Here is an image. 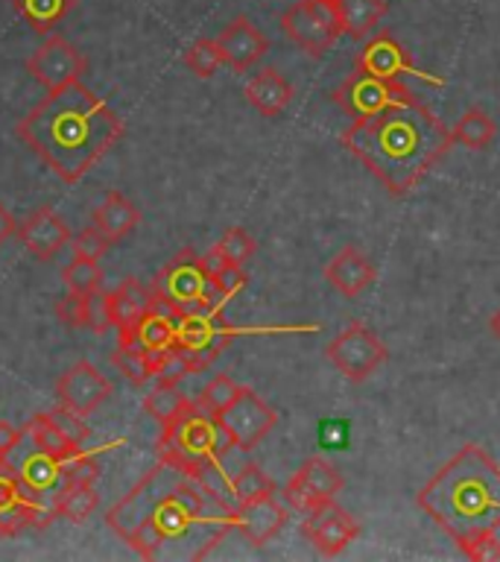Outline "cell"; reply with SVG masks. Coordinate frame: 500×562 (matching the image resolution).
<instances>
[{
  "label": "cell",
  "mask_w": 500,
  "mask_h": 562,
  "mask_svg": "<svg viewBox=\"0 0 500 562\" xmlns=\"http://www.w3.org/2000/svg\"><path fill=\"white\" fill-rule=\"evenodd\" d=\"M240 390H243V386L237 384L235 378H228V375L211 378L208 384H205V390L200 393V398H196V407L205 413H211V416L217 419L219 413L226 411L228 404L235 402Z\"/></svg>",
  "instance_id": "cell-37"
},
{
  "label": "cell",
  "mask_w": 500,
  "mask_h": 562,
  "mask_svg": "<svg viewBox=\"0 0 500 562\" xmlns=\"http://www.w3.org/2000/svg\"><path fill=\"white\" fill-rule=\"evenodd\" d=\"M61 279H65V288L73 296H91L96 290H103V270L91 258H73L61 272Z\"/></svg>",
  "instance_id": "cell-34"
},
{
  "label": "cell",
  "mask_w": 500,
  "mask_h": 562,
  "mask_svg": "<svg viewBox=\"0 0 500 562\" xmlns=\"http://www.w3.org/2000/svg\"><path fill=\"white\" fill-rule=\"evenodd\" d=\"M126 542H129L132 551H138V557H144V560H156L158 551H161V544L167 542V536L158 530L152 516H147L129 536H126Z\"/></svg>",
  "instance_id": "cell-40"
},
{
  "label": "cell",
  "mask_w": 500,
  "mask_h": 562,
  "mask_svg": "<svg viewBox=\"0 0 500 562\" xmlns=\"http://www.w3.org/2000/svg\"><path fill=\"white\" fill-rule=\"evenodd\" d=\"M284 525H287V507L279 504L275 495H263L235 509V527L252 548L270 542Z\"/></svg>",
  "instance_id": "cell-20"
},
{
  "label": "cell",
  "mask_w": 500,
  "mask_h": 562,
  "mask_svg": "<svg viewBox=\"0 0 500 562\" xmlns=\"http://www.w3.org/2000/svg\"><path fill=\"white\" fill-rule=\"evenodd\" d=\"M175 319H179V314H175L173 307H167L164 302H158L156 305L149 307L147 314H144V319H140L132 331H123L129 334L132 340L138 342L140 349H173L175 346Z\"/></svg>",
  "instance_id": "cell-24"
},
{
  "label": "cell",
  "mask_w": 500,
  "mask_h": 562,
  "mask_svg": "<svg viewBox=\"0 0 500 562\" xmlns=\"http://www.w3.org/2000/svg\"><path fill=\"white\" fill-rule=\"evenodd\" d=\"M112 363L121 369L123 375L129 378L132 384H144V381L152 378L147 363V349H140L129 334H121V346H117V351H114Z\"/></svg>",
  "instance_id": "cell-36"
},
{
  "label": "cell",
  "mask_w": 500,
  "mask_h": 562,
  "mask_svg": "<svg viewBox=\"0 0 500 562\" xmlns=\"http://www.w3.org/2000/svg\"><path fill=\"white\" fill-rule=\"evenodd\" d=\"M61 477L65 483H94L100 477V463L91 451L79 446L73 454H68L65 460H59Z\"/></svg>",
  "instance_id": "cell-39"
},
{
  "label": "cell",
  "mask_w": 500,
  "mask_h": 562,
  "mask_svg": "<svg viewBox=\"0 0 500 562\" xmlns=\"http://www.w3.org/2000/svg\"><path fill=\"white\" fill-rule=\"evenodd\" d=\"M228 448L235 446H231L223 425L200 407L173 425H164V434L158 439L161 460L188 477H202L208 469L219 465Z\"/></svg>",
  "instance_id": "cell-4"
},
{
  "label": "cell",
  "mask_w": 500,
  "mask_h": 562,
  "mask_svg": "<svg viewBox=\"0 0 500 562\" xmlns=\"http://www.w3.org/2000/svg\"><path fill=\"white\" fill-rule=\"evenodd\" d=\"M15 12L33 26L35 33H50L61 18L73 9V0H12Z\"/></svg>",
  "instance_id": "cell-33"
},
{
  "label": "cell",
  "mask_w": 500,
  "mask_h": 562,
  "mask_svg": "<svg viewBox=\"0 0 500 562\" xmlns=\"http://www.w3.org/2000/svg\"><path fill=\"white\" fill-rule=\"evenodd\" d=\"M459 551H463L465 560L471 562H498L500 560V539L498 530H486V533H477L471 539L459 542Z\"/></svg>",
  "instance_id": "cell-41"
},
{
  "label": "cell",
  "mask_w": 500,
  "mask_h": 562,
  "mask_svg": "<svg viewBox=\"0 0 500 562\" xmlns=\"http://www.w3.org/2000/svg\"><path fill=\"white\" fill-rule=\"evenodd\" d=\"M375 279V263L368 261L357 246H342L340 252L325 263V281L345 299H357L360 293H366Z\"/></svg>",
  "instance_id": "cell-19"
},
{
  "label": "cell",
  "mask_w": 500,
  "mask_h": 562,
  "mask_svg": "<svg viewBox=\"0 0 500 562\" xmlns=\"http://www.w3.org/2000/svg\"><path fill=\"white\" fill-rule=\"evenodd\" d=\"M12 235H18L15 217L9 214L7 205H0V246L7 244V240H9V237H12Z\"/></svg>",
  "instance_id": "cell-49"
},
{
  "label": "cell",
  "mask_w": 500,
  "mask_h": 562,
  "mask_svg": "<svg viewBox=\"0 0 500 562\" xmlns=\"http://www.w3.org/2000/svg\"><path fill=\"white\" fill-rule=\"evenodd\" d=\"M24 430L30 434V439H33V446L38 448V451L56 457V460H65V457L73 454L79 448L77 442L59 428V422L53 419V413H38V416H33V419L26 422Z\"/></svg>",
  "instance_id": "cell-28"
},
{
  "label": "cell",
  "mask_w": 500,
  "mask_h": 562,
  "mask_svg": "<svg viewBox=\"0 0 500 562\" xmlns=\"http://www.w3.org/2000/svg\"><path fill=\"white\" fill-rule=\"evenodd\" d=\"M263 495H275V483H272L270 474L261 472V465L246 463L228 477V498L235 501L237 507L254 498H263Z\"/></svg>",
  "instance_id": "cell-31"
},
{
  "label": "cell",
  "mask_w": 500,
  "mask_h": 562,
  "mask_svg": "<svg viewBox=\"0 0 500 562\" xmlns=\"http://www.w3.org/2000/svg\"><path fill=\"white\" fill-rule=\"evenodd\" d=\"M211 279H214V284H217L219 293H223L226 299L237 296V293H240V290L249 284L243 267H237V263H223V267H219V270L214 272Z\"/></svg>",
  "instance_id": "cell-44"
},
{
  "label": "cell",
  "mask_w": 500,
  "mask_h": 562,
  "mask_svg": "<svg viewBox=\"0 0 500 562\" xmlns=\"http://www.w3.org/2000/svg\"><path fill=\"white\" fill-rule=\"evenodd\" d=\"M140 223V211L135 202H129L121 191H109L105 200L94 209V226L103 232L109 240H123L132 228Z\"/></svg>",
  "instance_id": "cell-25"
},
{
  "label": "cell",
  "mask_w": 500,
  "mask_h": 562,
  "mask_svg": "<svg viewBox=\"0 0 500 562\" xmlns=\"http://www.w3.org/2000/svg\"><path fill=\"white\" fill-rule=\"evenodd\" d=\"M331 97L333 103L340 105L345 114H351L354 121L380 114L386 109H395V105L419 103L401 79H380L372 77V74H363V70H354Z\"/></svg>",
  "instance_id": "cell-6"
},
{
  "label": "cell",
  "mask_w": 500,
  "mask_h": 562,
  "mask_svg": "<svg viewBox=\"0 0 500 562\" xmlns=\"http://www.w3.org/2000/svg\"><path fill=\"white\" fill-rule=\"evenodd\" d=\"M258 244H254V237L246 232V228H228L226 235L219 237L217 246H214V252L223 258L226 263H237V267H243L249 258L254 255Z\"/></svg>",
  "instance_id": "cell-38"
},
{
  "label": "cell",
  "mask_w": 500,
  "mask_h": 562,
  "mask_svg": "<svg viewBox=\"0 0 500 562\" xmlns=\"http://www.w3.org/2000/svg\"><path fill=\"white\" fill-rule=\"evenodd\" d=\"M109 299V316H112V328H117V334L132 331L135 325L144 319L149 307L156 305V290L144 288L140 281L126 279L121 281V288L105 293Z\"/></svg>",
  "instance_id": "cell-22"
},
{
  "label": "cell",
  "mask_w": 500,
  "mask_h": 562,
  "mask_svg": "<svg viewBox=\"0 0 500 562\" xmlns=\"http://www.w3.org/2000/svg\"><path fill=\"white\" fill-rule=\"evenodd\" d=\"M281 30L305 53L325 56L342 35L340 9L325 0H298L281 15Z\"/></svg>",
  "instance_id": "cell-5"
},
{
  "label": "cell",
  "mask_w": 500,
  "mask_h": 562,
  "mask_svg": "<svg viewBox=\"0 0 500 562\" xmlns=\"http://www.w3.org/2000/svg\"><path fill=\"white\" fill-rule=\"evenodd\" d=\"M18 477L24 483V490L30 495H44V492L56 490V483L65 481L61 477V465L56 457L44 454V451H35L24 460V465L18 469Z\"/></svg>",
  "instance_id": "cell-30"
},
{
  "label": "cell",
  "mask_w": 500,
  "mask_h": 562,
  "mask_svg": "<svg viewBox=\"0 0 500 562\" xmlns=\"http://www.w3.org/2000/svg\"><path fill=\"white\" fill-rule=\"evenodd\" d=\"M208 284L211 276L202 267V255L184 249L182 255H175L173 261L158 272L152 290H156L158 302H164L167 307H173L175 314L182 316L188 311H200Z\"/></svg>",
  "instance_id": "cell-9"
},
{
  "label": "cell",
  "mask_w": 500,
  "mask_h": 562,
  "mask_svg": "<svg viewBox=\"0 0 500 562\" xmlns=\"http://www.w3.org/2000/svg\"><path fill=\"white\" fill-rule=\"evenodd\" d=\"M53 419L59 422V428L65 430V434H68L70 439H73V442H77V446H82V442H86L88 439V428L86 425H82V416H77V413H70L68 407H56V411H53Z\"/></svg>",
  "instance_id": "cell-47"
},
{
  "label": "cell",
  "mask_w": 500,
  "mask_h": 562,
  "mask_svg": "<svg viewBox=\"0 0 500 562\" xmlns=\"http://www.w3.org/2000/svg\"><path fill=\"white\" fill-rule=\"evenodd\" d=\"M179 474H182L179 469H173V465L161 460V465L152 469V472H149L147 477L117 504V507L109 509V516H105L109 527H112L114 533L126 539L144 518L152 516V507L170 492V486L179 481Z\"/></svg>",
  "instance_id": "cell-11"
},
{
  "label": "cell",
  "mask_w": 500,
  "mask_h": 562,
  "mask_svg": "<svg viewBox=\"0 0 500 562\" xmlns=\"http://www.w3.org/2000/svg\"><path fill=\"white\" fill-rule=\"evenodd\" d=\"M18 237L38 261H50L53 255L59 252L61 246L68 244L70 228L61 223V217L53 209H42L30 214V217L18 226Z\"/></svg>",
  "instance_id": "cell-21"
},
{
  "label": "cell",
  "mask_w": 500,
  "mask_h": 562,
  "mask_svg": "<svg viewBox=\"0 0 500 562\" xmlns=\"http://www.w3.org/2000/svg\"><path fill=\"white\" fill-rule=\"evenodd\" d=\"M354 68L380 79H401L404 74H412V77L421 79H433L428 77V74H421V70L412 65L407 47H404L393 33H380L375 35V38H368V42L363 44V50L354 56ZM433 82L442 86V79H433Z\"/></svg>",
  "instance_id": "cell-17"
},
{
  "label": "cell",
  "mask_w": 500,
  "mask_h": 562,
  "mask_svg": "<svg viewBox=\"0 0 500 562\" xmlns=\"http://www.w3.org/2000/svg\"><path fill=\"white\" fill-rule=\"evenodd\" d=\"M456 544L500 527V465L480 446L459 448L416 495Z\"/></svg>",
  "instance_id": "cell-3"
},
{
  "label": "cell",
  "mask_w": 500,
  "mask_h": 562,
  "mask_svg": "<svg viewBox=\"0 0 500 562\" xmlns=\"http://www.w3.org/2000/svg\"><path fill=\"white\" fill-rule=\"evenodd\" d=\"M21 437H24V430H18L12 422L0 419V460H7V457L15 451Z\"/></svg>",
  "instance_id": "cell-48"
},
{
  "label": "cell",
  "mask_w": 500,
  "mask_h": 562,
  "mask_svg": "<svg viewBox=\"0 0 500 562\" xmlns=\"http://www.w3.org/2000/svg\"><path fill=\"white\" fill-rule=\"evenodd\" d=\"M144 411L164 428V425H173V422H179L191 411H196V402H191V398L179 390V384L158 381L156 390H149L147 398H144Z\"/></svg>",
  "instance_id": "cell-26"
},
{
  "label": "cell",
  "mask_w": 500,
  "mask_h": 562,
  "mask_svg": "<svg viewBox=\"0 0 500 562\" xmlns=\"http://www.w3.org/2000/svg\"><path fill=\"white\" fill-rule=\"evenodd\" d=\"M325 3H337V0H325Z\"/></svg>",
  "instance_id": "cell-51"
},
{
  "label": "cell",
  "mask_w": 500,
  "mask_h": 562,
  "mask_svg": "<svg viewBox=\"0 0 500 562\" xmlns=\"http://www.w3.org/2000/svg\"><path fill=\"white\" fill-rule=\"evenodd\" d=\"M15 132L61 182L77 184L121 140L123 121L103 97L77 79L47 91Z\"/></svg>",
  "instance_id": "cell-1"
},
{
  "label": "cell",
  "mask_w": 500,
  "mask_h": 562,
  "mask_svg": "<svg viewBox=\"0 0 500 562\" xmlns=\"http://www.w3.org/2000/svg\"><path fill=\"white\" fill-rule=\"evenodd\" d=\"M302 533H305L307 542H314V548L322 557H337L360 536V521L351 516L349 509H342L337 501H331V504L307 513Z\"/></svg>",
  "instance_id": "cell-15"
},
{
  "label": "cell",
  "mask_w": 500,
  "mask_h": 562,
  "mask_svg": "<svg viewBox=\"0 0 500 562\" xmlns=\"http://www.w3.org/2000/svg\"><path fill=\"white\" fill-rule=\"evenodd\" d=\"M342 21V35H349L354 42L366 38L386 15V0H337Z\"/></svg>",
  "instance_id": "cell-27"
},
{
  "label": "cell",
  "mask_w": 500,
  "mask_h": 562,
  "mask_svg": "<svg viewBox=\"0 0 500 562\" xmlns=\"http://www.w3.org/2000/svg\"><path fill=\"white\" fill-rule=\"evenodd\" d=\"M86 302L88 296H73V293H68V296L56 302V314L70 328H86Z\"/></svg>",
  "instance_id": "cell-45"
},
{
  "label": "cell",
  "mask_w": 500,
  "mask_h": 562,
  "mask_svg": "<svg viewBox=\"0 0 500 562\" xmlns=\"http://www.w3.org/2000/svg\"><path fill=\"white\" fill-rule=\"evenodd\" d=\"M217 44L219 50H223V61H226L231 70H237V74H243V70H249L252 65H258V61L266 56V50H270L266 35H263L246 15H237L235 21H228V24L223 26V33H219Z\"/></svg>",
  "instance_id": "cell-18"
},
{
  "label": "cell",
  "mask_w": 500,
  "mask_h": 562,
  "mask_svg": "<svg viewBox=\"0 0 500 562\" xmlns=\"http://www.w3.org/2000/svg\"><path fill=\"white\" fill-rule=\"evenodd\" d=\"M182 61L184 68L191 70V74H196L200 79H211L219 70V65H226L217 38H196V42L184 50Z\"/></svg>",
  "instance_id": "cell-35"
},
{
  "label": "cell",
  "mask_w": 500,
  "mask_h": 562,
  "mask_svg": "<svg viewBox=\"0 0 500 562\" xmlns=\"http://www.w3.org/2000/svg\"><path fill=\"white\" fill-rule=\"evenodd\" d=\"M456 144H463L468 149H486L498 135V126L491 121L489 114L482 112V109H468V112L454 123V130H451Z\"/></svg>",
  "instance_id": "cell-32"
},
{
  "label": "cell",
  "mask_w": 500,
  "mask_h": 562,
  "mask_svg": "<svg viewBox=\"0 0 500 562\" xmlns=\"http://www.w3.org/2000/svg\"><path fill=\"white\" fill-rule=\"evenodd\" d=\"M246 100L263 117H279L293 100V86L281 77L279 70L266 68L246 82Z\"/></svg>",
  "instance_id": "cell-23"
},
{
  "label": "cell",
  "mask_w": 500,
  "mask_h": 562,
  "mask_svg": "<svg viewBox=\"0 0 500 562\" xmlns=\"http://www.w3.org/2000/svg\"><path fill=\"white\" fill-rule=\"evenodd\" d=\"M109 244H112V240H109L96 226L79 228L77 235L70 237L73 255H77V258H91V261H100L105 255V249H109Z\"/></svg>",
  "instance_id": "cell-42"
},
{
  "label": "cell",
  "mask_w": 500,
  "mask_h": 562,
  "mask_svg": "<svg viewBox=\"0 0 500 562\" xmlns=\"http://www.w3.org/2000/svg\"><path fill=\"white\" fill-rule=\"evenodd\" d=\"M86 328L94 334H105L112 328V316H109V299L103 290L91 293L86 302Z\"/></svg>",
  "instance_id": "cell-43"
},
{
  "label": "cell",
  "mask_w": 500,
  "mask_h": 562,
  "mask_svg": "<svg viewBox=\"0 0 500 562\" xmlns=\"http://www.w3.org/2000/svg\"><path fill=\"white\" fill-rule=\"evenodd\" d=\"M0 463H3V460H0Z\"/></svg>",
  "instance_id": "cell-52"
},
{
  "label": "cell",
  "mask_w": 500,
  "mask_h": 562,
  "mask_svg": "<svg viewBox=\"0 0 500 562\" xmlns=\"http://www.w3.org/2000/svg\"><path fill=\"white\" fill-rule=\"evenodd\" d=\"M109 395H112V381L88 360L73 363L56 384V398H59L61 407H68L70 413H77L82 419L100 411L109 402Z\"/></svg>",
  "instance_id": "cell-14"
},
{
  "label": "cell",
  "mask_w": 500,
  "mask_h": 562,
  "mask_svg": "<svg viewBox=\"0 0 500 562\" xmlns=\"http://www.w3.org/2000/svg\"><path fill=\"white\" fill-rule=\"evenodd\" d=\"M96 507H100V495L91 483H65V490L56 495V504H53V516L82 525L94 516Z\"/></svg>",
  "instance_id": "cell-29"
},
{
  "label": "cell",
  "mask_w": 500,
  "mask_h": 562,
  "mask_svg": "<svg viewBox=\"0 0 500 562\" xmlns=\"http://www.w3.org/2000/svg\"><path fill=\"white\" fill-rule=\"evenodd\" d=\"M191 372H193V369H191V363H188V358H184L182 351L173 346V349L167 351L164 363L158 367L156 378H158V381H170V384H179V381H182L184 375H191Z\"/></svg>",
  "instance_id": "cell-46"
},
{
  "label": "cell",
  "mask_w": 500,
  "mask_h": 562,
  "mask_svg": "<svg viewBox=\"0 0 500 562\" xmlns=\"http://www.w3.org/2000/svg\"><path fill=\"white\" fill-rule=\"evenodd\" d=\"M325 355L331 360V367L337 369L340 375L349 378L351 384H363V381H368L377 369L384 367L386 358H389L384 340L363 323H351L345 331L337 334V337L328 342Z\"/></svg>",
  "instance_id": "cell-7"
},
{
  "label": "cell",
  "mask_w": 500,
  "mask_h": 562,
  "mask_svg": "<svg viewBox=\"0 0 500 562\" xmlns=\"http://www.w3.org/2000/svg\"><path fill=\"white\" fill-rule=\"evenodd\" d=\"M88 61L86 56L61 35H50L47 42L33 50V56L26 59V74L44 86L47 91H56V88L68 86V82H77L86 74Z\"/></svg>",
  "instance_id": "cell-13"
},
{
  "label": "cell",
  "mask_w": 500,
  "mask_h": 562,
  "mask_svg": "<svg viewBox=\"0 0 500 562\" xmlns=\"http://www.w3.org/2000/svg\"><path fill=\"white\" fill-rule=\"evenodd\" d=\"M342 486H345V477L328 460L310 457L287 481V486H284V501L293 509H298V513H314V509L337 501Z\"/></svg>",
  "instance_id": "cell-12"
},
{
  "label": "cell",
  "mask_w": 500,
  "mask_h": 562,
  "mask_svg": "<svg viewBox=\"0 0 500 562\" xmlns=\"http://www.w3.org/2000/svg\"><path fill=\"white\" fill-rule=\"evenodd\" d=\"M47 516H53V509L47 513L44 507H38L30 495H26L24 483L18 477V469L3 460L0 463V533L15 536L26 527H38L47 521Z\"/></svg>",
  "instance_id": "cell-16"
},
{
  "label": "cell",
  "mask_w": 500,
  "mask_h": 562,
  "mask_svg": "<svg viewBox=\"0 0 500 562\" xmlns=\"http://www.w3.org/2000/svg\"><path fill=\"white\" fill-rule=\"evenodd\" d=\"M217 422L223 425V430L231 439V446L237 451H254V448L261 446L263 439L270 437L272 428L279 425V413L272 404H266L261 395L243 386L237 398L228 404L226 411L219 413Z\"/></svg>",
  "instance_id": "cell-10"
},
{
  "label": "cell",
  "mask_w": 500,
  "mask_h": 562,
  "mask_svg": "<svg viewBox=\"0 0 500 562\" xmlns=\"http://www.w3.org/2000/svg\"><path fill=\"white\" fill-rule=\"evenodd\" d=\"M454 135L428 105H395L360 117L342 132V147L384 184L389 196H407L439 165Z\"/></svg>",
  "instance_id": "cell-2"
},
{
  "label": "cell",
  "mask_w": 500,
  "mask_h": 562,
  "mask_svg": "<svg viewBox=\"0 0 500 562\" xmlns=\"http://www.w3.org/2000/svg\"><path fill=\"white\" fill-rule=\"evenodd\" d=\"M489 331H491V337H495V340L500 342V307H498V311H495V314H491Z\"/></svg>",
  "instance_id": "cell-50"
},
{
  "label": "cell",
  "mask_w": 500,
  "mask_h": 562,
  "mask_svg": "<svg viewBox=\"0 0 500 562\" xmlns=\"http://www.w3.org/2000/svg\"><path fill=\"white\" fill-rule=\"evenodd\" d=\"M237 328L214 311H188L175 319V349L182 351L193 372H200L226 349Z\"/></svg>",
  "instance_id": "cell-8"
}]
</instances>
